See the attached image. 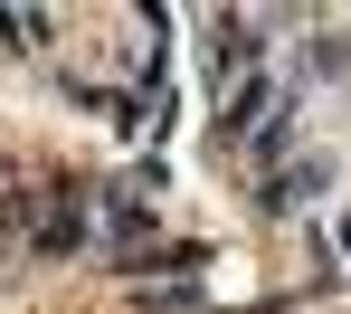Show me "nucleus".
<instances>
[{
    "label": "nucleus",
    "instance_id": "f257e3e1",
    "mask_svg": "<svg viewBox=\"0 0 351 314\" xmlns=\"http://www.w3.org/2000/svg\"><path fill=\"white\" fill-rule=\"evenodd\" d=\"M86 238H95L86 190H76V181H48V190H38V229H29V248H38V257H76Z\"/></svg>",
    "mask_w": 351,
    "mask_h": 314
},
{
    "label": "nucleus",
    "instance_id": "f03ea898",
    "mask_svg": "<svg viewBox=\"0 0 351 314\" xmlns=\"http://www.w3.org/2000/svg\"><path fill=\"white\" fill-rule=\"evenodd\" d=\"M276 105H285V96H276V76H247V86L228 96V115H219V143H256V133L276 124Z\"/></svg>",
    "mask_w": 351,
    "mask_h": 314
},
{
    "label": "nucleus",
    "instance_id": "7ed1b4c3",
    "mask_svg": "<svg viewBox=\"0 0 351 314\" xmlns=\"http://www.w3.org/2000/svg\"><path fill=\"white\" fill-rule=\"evenodd\" d=\"M256 48H266V38H256V19H247V10H219V19H209V58H219V76H247Z\"/></svg>",
    "mask_w": 351,
    "mask_h": 314
},
{
    "label": "nucleus",
    "instance_id": "20e7f679",
    "mask_svg": "<svg viewBox=\"0 0 351 314\" xmlns=\"http://www.w3.org/2000/svg\"><path fill=\"white\" fill-rule=\"evenodd\" d=\"M323 181H332V162H323V153H304L294 172H276V181H266V210H294V200H313Z\"/></svg>",
    "mask_w": 351,
    "mask_h": 314
},
{
    "label": "nucleus",
    "instance_id": "39448f33",
    "mask_svg": "<svg viewBox=\"0 0 351 314\" xmlns=\"http://www.w3.org/2000/svg\"><path fill=\"white\" fill-rule=\"evenodd\" d=\"M0 38H10V48H48V19H38V10H0Z\"/></svg>",
    "mask_w": 351,
    "mask_h": 314
},
{
    "label": "nucleus",
    "instance_id": "423d86ee",
    "mask_svg": "<svg viewBox=\"0 0 351 314\" xmlns=\"http://www.w3.org/2000/svg\"><path fill=\"white\" fill-rule=\"evenodd\" d=\"M313 67L342 76V67H351V29H323V38H313Z\"/></svg>",
    "mask_w": 351,
    "mask_h": 314
},
{
    "label": "nucleus",
    "instance_id": "0eeeda50",
    "mask_svg": "<svg viewBox=\"0 0 351 314\" xmlns=\"http://www.w3.org/2000/svg\"><path fill=\"white\" fill-rule=\"evenodd\" d=\"M247 153H256V162H285V153H294V124H285V115H276V124L256 133V143H247Z\"/></svg>",
    "mask_w": 351,
    "mask_h": 314
},
{
    "label": "nucleus",
    "instance_id": "6e6552de",
    "mask_svg": "<svg viewBox=\"0 0 351 314\" xmlns=\"http://www.w3.org/2000/svg\"><path fill=\"white\" fill-rule=\"evenodd\" d=\"M342 248H351V219H342Z\"/></svg>",
    "mask_w": 351,
    "mask_h": 314
}]
</instances>
